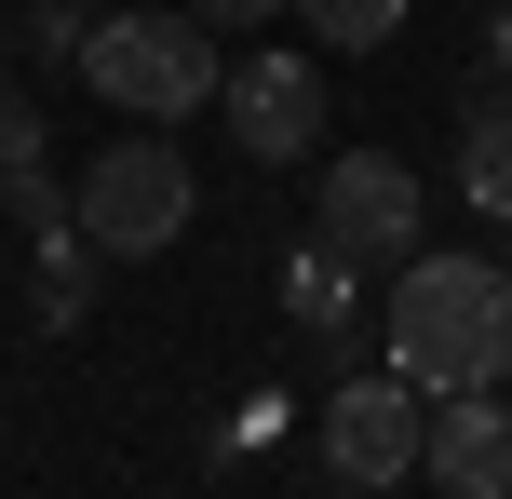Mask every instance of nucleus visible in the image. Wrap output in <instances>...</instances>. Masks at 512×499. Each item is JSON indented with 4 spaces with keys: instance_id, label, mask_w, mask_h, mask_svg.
Instances as JSON below:
<instances>
[{
    "instance_id": "1a4fd4ad",
    "label": "nucleus",
    "mask_w": 512,
    "mask_h": 499,
    "mask_svg": "<svg viewBox=\"0 0 512 499\" xmlns=\"http://www.w3.org/2000/svg\"><path fill=\"white\" fill-rule=\"evenodd\" d=\"M27 243H41V270H27V324H81V311H95V243H81V216H54V230H27Z\"/></svg>"
},
{
    "instance_id": "ddd939ff",
    "label": "nucleus",
    "mask_w": 512,
    "mask_h": 499,
    "mask_svg": "<svg viewBox=\"0 0 512 499\" xmlns=\"http://www.w3.org/2000/svg\"><path fill=\"white\" fill-rule=\"evenodd\" d=\"M27 162H41V95H27V81H0V189H14Z\"/></svg>"
},
{
    "instance_id": "9d476101",
    "label": "nucleus",
    "mask_w": 512,
    "mask_h": 499,
    "mask_svg": "<svg viewBox=\"0 0 512 499\" xmlns=\"http://www.w3.org/2000/svg\"><path fill=\"white\" fill-rule=\"evenodd\" d=\"M283 311H297L310 338H337V324H351V257H337V243H310V257L283 270Z\"/></svg>"
},
{
    "instance_id": "0eeeda50",
    "label": "nucleus",
    "mask_w": 512,
    "mask_h": 499,
    "mask_svg": "<svg viewBox=\"0 0 512 499\" xmlns=\"http://www.w3.org/2000/svg\"><path fill=\"white\" fill-rule=\"evenodd\" d=\"M418 473H432L445 499H512V378H486V392H432Z\"/></svg>"
},
{
    "instance_id": "f3484780",
    "label": "nucleus",
    "mask_w": 512,
    "mask_h": 499,
    "mask_svg": "<svg viewBox=\"0 0 512 499\" xmlns=\"http://www.w3.org/2000/svg\"><path fill=\"white\" fill-rule=\"evenodd\" d=\"M95 14H108V0H95Z\"/></svg>"
},
{
    "instance_id": "dca6fc26",
    "label": "nucleus",
    "mask_w": 512,
    "mask_h": 499,
    "mask_svg": "<svg viewBox=\"0 0 512 499\" xmlns=\"http://www.w3.org/2000/svg\"><path fill=\"white\" fill-rule=\"evenodd\" d=\"M486 54H499V81H512V0H499V14H486Z\"/></svg>"
},
{
    "instance_id": "7ed1b4c3",
    "label": "nucleus",
    "mask_w": 512,
    "mask_h": 499,
    "mask_svg": "<svg viewBox=\"0 0 512 499\" xmlns=\"http://www.w3.org/2000/svg\"><path fill=\"white\" fill-rule=\"evenodd\" d=\"M189 203H203V176L176 162V135H108L95 162H81V189H68V216H81V243L95 257H162V243L189 230Z\"/></svg>"
},
{
    "instance_id": "423d86ee",
    "label": "nucleus",
    "mask_w": 512,
    "mask_h": 499,
    "mask_svg": "<svg viewBox=\"0 0 512 499\" xmlns=\"http://www.w3.org/2000/svg\"><path fill=\"white\" fill-rule=\"evenodd\" d=\"M216 108H230L243 162H310L324 149V68H310V54H243V68L216 81Z\"/></svg>"
},
{
    "instance_id": "9b49d317",
    "label": "nucleus",
    "mask_w": 512,
    "mask_h": 499,
    "mask_svg": "<svg viewBox=\"0 0 512 499\" xmlns=\"http://www.w3.org/2000/svg\"><path fill=\"white\" fill-rule=\"evenodd\" d=\"M283 14H297L324 54H378L391 27H405V0H283Z\"/></svg>"
},
{
    "instance_id": "f8f14e48",
    "label": "nucleus",
    "mask_w": 512,
    "mask_h": 499,
    "mask_svg": "<svg viewBox=\"0 0 512 499\" xmlns=\"http://www.w3.org/2000/svg\"><path fill=\"white\" fill-rule=\"evenodd\" d=\"M81 27H95V0H27V54L41 68H81Z\"/></svg>"
},
{
    "instance_id": "f257e3e1",
    "label": "nucleus",
    "mask_w": 512,
    "mask_h": 499,
    "mask_svg": "<svg viewBox=\"0 0 512 499\" xmlns=\"http://www.w3.org/2000/svg\"><path fill=\"white\" fill-rule=\"evenodd\" d=\"M391 365L418 392L512 378V257H391Z\"/></svg>"
},
{
    "instance_id": "39448f33",
    "label": "nucleus",
    "mask_w": 512,
    "mask_h": 499,
    "mask_svg": "<svg viewBox=\"0 0 512 499\" xmlns=\"http://www.w3.org/2000/svg\"><path fill=\"white\" fill-rule=\"evenodd\" d=\"M324 243L351 270H391V257H418V176L391 149H337L324 162Z\"/></svg>"
},
{
    "instance_id": "f03ea898",
    "label": "nucleus",
    "mask_w": 512,
    "mask_h": 499,
    "mask_svg": "<svg viewBox=\"0 0 512 499\" xmlns=\"http://www.w3.org/2000/svg\"><path fill=\"white\" fill-rule=\"evenodd\" d=\"M81 81H95V108H122V122H189V108H216V27L189 14H149V0H108L95 27H81Z\"/></svg>"
},
{
    "instance_id": "20e7f679",
    "label": "nucleus",
    "mask_w": 512,
    "mask_h": 499,
    "mask_svg": "<svg viewBox=\"0 0 512 499\" xmlns=\"http://www.w3.org/2000/svg\"><path fill=\"white\" fill-rule=\"evenodd\" d=\"M418 432H432V392H418L405 365L391 378H337L324 392V473L337 486H418Z\"/></svg>"
},
{
    "instance_id": "2eb2a0df",
    "label": "nucleus",
    "mask_w": 512,
    "mask_h": 499,
    "mask_svg": "<svg viewBox=\"0 0 512 499\" xmlns=\"http://www.w3.org/2000/svg\"><path fill=\"white\" fill-rule=\"evenodd\" d=\"M189 14H203V27H216V41H243V27H270V14H283V0H189Z\"/></svg>"
},
{
    "instance_id": "6e6552de",
    "label": "nucleus",
    "mask_w": 512,
    "mask_h": 499,
    "mask_svg": "<svg viewBox=\"0 0 512 499\" xmlns=\"http://www.w3.org/2000/svg\"><path fill=\"white\" fill-rule=\"evenodd\" d=\"M459 203L512 230V95L499 81H472V108H459Z\"/></svg>"
},
{
    "instance_id": "4468645a",
    "label": "nucleus",
    "mask_w": 512,
    "mask_h": 499,
    "mask_svg": "<svg viewBox=\"0 0 512 499\" xmlns=\"http://www.w3.org/2000/svg\"><path fill=\"white\" fill-rule=\"evenodd\" d=\"M0 216H14V230H54V216H68V189H54V162H27V176L0 189Z\"/></svg>"
}]
</instances>
